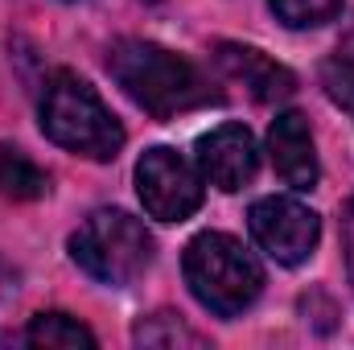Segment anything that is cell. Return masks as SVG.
Listing matches in <instances>:
<instances>
[{
  "mask_svg": "<svg viewBox=\"0 0 354 350\" xmlns=\"http://www.w3.org/2000/svg\"><path fill=\"white\" fill-rule=\"evenodd\" d=\"M71 260L91 280L124 288L153 264V235L128 210H91L71 235Z\"/></svg>",
  "mask_w": 354,
  "mask_h": 350,
  "instance_id": "obj_4",
  "label": "cell"
},
{
  "mask_svg": "<svg viewBox=\"0 0 354 350\" xmlns=\"http://www.w3.org/2000/svg\"><path fill=\"white\" fill-rule=\"evenodd\" d=\"M214 62H218V71H223L231 83H239L256 103H280V99H288V95L297 91L292 71L280 66V62H272L264 50H256V46L218 42V46H214Z\"/></svg>",
  "mask_w": 354,
  "mask_h": 350,
  "instance_id": "obj_8",
  "label": "cell"
},
{
  "mask_svg": "<svg viewBox=\"0 0 354 350\" xmlns=\"http://www.w3.org/2000/svg\"><path fill=\"white\" fill-rule=\"evenodd\" d=\"M136 194L149 219L185 223L202 206V174L177 149L157 145L136 161Z\"/></svg>",
  "mask_w": 354,
  "mask_h": 350,
  "instance_id": "obj_5",
  "label": "cell"
},
{
  "mask_svg": "<svg viewBox=\"0 0 354 350\" xmlns=\"http://www.w3.org/2000/svg\"><path fill=\"white\" fill-rule=\"evenodd\" d=\"M107 75L153 120H174L181 111H194L218 99V91L206 87L194 62L140 37H124L107 50Z\"/></svg>",
  "mask_w": 354,
  "mask_h": 350,
  "instance_id": "obj_1",
  "label": "cell"
},
{
  "mask_svg": "<svg viewBox=\"0 0 354 350\" xmlns=\"http://www.w3.org/2000/svg\"><path fill=\"white\" fill-rule=\"evenodd\" d=\"M132 338H136V347H153V350H198L206 347V338L198 334V330H189L177 313L169 309H161V313H149V317H140L136 322V330H132Z\"/></svg>",
  "mask_w": 354,
  "mask_h": 350,
  "instance_id": "obj_12",
  "label": "cell"
},
{
  "mask_svg": "<svg viewBox=\"0 0 354 350\" xmlns=\"http://www.w3.org/2000/svg\"><path fill=\"white\" fill-rule=\"evenodd\" d=\"M21 342L25 347H37V350H79V347L91 350L95 347V334H91L79 317H71V313H37L25 326Z\"/></svg>",
  "mask_w": 354,
  "mask_h": 350,
  "instance_id": "obj_10",
  "label": "cell"
},
{
  "mask_svg": "<svg viewBox=\"0 0 354 350\" xmlns=\"http://www.w3.org/2000/svg\"><path fill=\"white\" fill-rule=\"evenodd\" d=\"M248 227H252V239L268 256L276 264H288V268L309 260L317 239H322L317 210H309L301 198H284V194L260 198L248 214Z\"/></svg>",
  "mask_w": 354,
  "mask_h": 350,
  "instance_id": "obj_6",
  "label": "cell"
},
{
  "mask_svg": "<svg viewBox=\"0 0 354 350\" xmlns=\"http://www.w3.org/2000/svg\"><path fill=\"white\" fill-rule=\"evenodd\" d=\"M268 153L276 174L284 177V185L292 190H313L322 165H317V149H313V132L309 120L301 111H280L268 128Z\"/></svg>",
  "mask_w": 354,
  "mask_h": 350,
  "instance_id": "obj_9",
  "label": "cell"
},
{
  "mask_svg": "<svg viewBox=\"0 0 354 350\" xmlns=\"http://www.w3.org/2000/svg\"><path fill=\"white\" fill-rule=\"evenodd\" d=\"M276 21L288 29H317L342 12V0H268Z\"/></svg>",
  "mask_w": 354,
  "mask_h": 350,
  "instance_id": "obj_13",
  "label": "cell"
},
{
  "mask_svg": "<svg viewBox=\"0 0 354 350\" xmlns=\"http://www.w3.org/2000/svg\"><path fill=\"white\" fill-rule=\"evenodd\" d=\"M46 194H50L46 169H37L25 153H17L12 145L0 140V198L33 202V198H46Z\"/></svg>",
  "mask_w": 354,
  "mask_h": 350,
  "instance_id": "obj_11",
  "label": "cell"
},
{
  "mask_svg": "<svg viewBox=\"0 0 354 350\" xmlns=\"http://www.w3.org/2000/svg\"><path fill=\"white\" fill-rule=\"evenodd\" d=\"M342 256H346V276H351V284H354V198L342 210Z\"/></svg>",
  "mask_w": 354,
  "mask_h": 350,
  "instance_id": "obj_15",
  "label": "cell"
},
{
  "mask_svg": "<svg viewBox=\"0 0 354 350\" xmlns=\"http://www.w3.org/2000/svg\"><path fill=\"white\" fill-rule=\"evenodd\" d=\"M0 288H4V268H0Z\"/></svg>",
  "mask_w": 354,
  "mask_h": 350,
  "instance_id": "obj_16",
  "label": "cell"
},
{
  "mask_svg": "<svg viewBox=\"0 0 354 350\" xmlns=\"http://www.w3.org/2000/svg\"><path fill=\"white\" fill-rule=\"evenodd\" d=\"M322 87L330 95V103L342 107L354 120V58H346L342 50H338L334 58H326V62H322Z\"/></svg>",
  "mask_w": 354,
  "mask_h": 350,
  "instance_id": "obj_14",
  "label": "cell"
},
{
  "mask_svg": "<svg viewBox=\"0 0 354 350\" xmlns=\"http://www.w3.org/2000/svg\"><path fill=\"white\" fill-rule=\"evenodd\" d=\"M149 4H153V0H149Z\"/></svg>",
  "mask_w": 354,
  "mask_h": 350,
  "instance_id": "obj_17",
  "label": "cell"
},
{
  "mask_svg": "<svg viewBox=\"0 0 354 350\" xmlns=\"http://www.w3.org/2000/svg\"><path fill=\"white\" fill-rule=\"evenodd\" d=\"M260 169V145L243 124H218L198 140V174L223 194L243 190Z\"/></svg>",
  "mask_w": 354,
  "mask_h": 350,
  "instance_id": "obj_7",
  "label": "cell"
},
{
  "mask_svg": "<svg viewBox=\"0 0 354 350\" xmlns=\"http://www.w3.org/2000/svg\"><path fill=\"white\" fill-rule=\"evenodd\" d=\"M181 268H185L189 293L214 317H239L243 309L256 305V297L264 288V268H260V260L239 239H231L223 231L194 235L185 243Z\"/></svg>",
  "mask_w": 354,
  "mask_h": 350,
  "instance_id": "obj_2",
  "label": "cell"
},
{
  "mask_svg": "<svg viewBox=\"0 0 354 350\" xmlns=\"http://www.w3.org/2000/svg\"><path fill=\"white\" fill-rule=\"evenodd\" d=\"M41 132L62 145L75 157L87 161H115V153L124 149V128L120 120L107 111V103L95 95L87 79L58 71L46 91H41Z\"/></svg>",
  "mask_w": 354,
  "mask_h": 350,
  "instance_id": "obj_3",
  "label": "cell"
}]
</instances>
